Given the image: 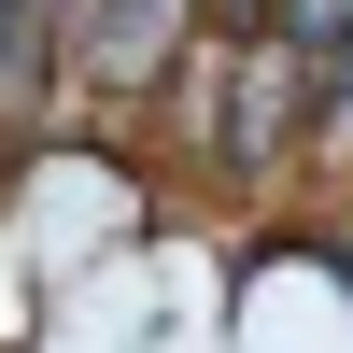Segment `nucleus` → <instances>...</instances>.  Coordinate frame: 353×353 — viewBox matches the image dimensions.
Listing matches in <instances>:
<instances>
[{
	"instance_id": "nucleus-1",
	"label": "nucleus",
	"mask_w": 353,
	"mask_h": 353,
	"mask_svg": "<svg viewBox=\"0 0 353 353\" xmlns=\"http://www.w3.org/2000/svg\"><path fill=\"white\" fill-rule=\"evenodd\" d=\"M198 43V0H71L57 14V57H71L99 99H156Z\"/></svg>"
},
{
	"instance_id": "nucleus-2",
	"label": "nucleus",
	"mask_w": 353,
	"mask_h": 353,
	"mask_svg": "<svg viewBox=\"0 0 353 353\" xmlns=\"http://www.w3.org/2000/svg\"><path fill=\"white\" fill-rule=\"evenodd\" d=\"M269 43H283V57H311V71H325V57L353 43V0H269Z\"/></svg>"
},
{
	"instance_id": "nucleus-3",
	"label": "nucleus",
	"mask_w": 353,
	"mask_h": 353,
	"mask_svg": "<svg viewBox=\"0 0 353 353\" xmlns=\"http://www.w3.org/2000/svg\"><path fill=\"white\" fill-rule=\"evenodd\" d=\"M311 141H325V156H353V43L311 71Z\"/></svg>"
},
{
	"instance_id": "nucleus-4",
	"label": "nucleus",
	"mask_w": 353,
	"mask_h": 353,
	"mask_svg": "<svg viewBox=\"0 0 353 353\" xmlns=\"http://www.w3.org/2000/svg\"><path fill=\"white\" fill-rule=\"evenodd\" d=\"M198 14H226V43H241V28H269V0H198Z\"/></svg>"
},
{
	"instance_id": "nucleus-5",
	"label": "nucleus",
	"mask_w": 353,
	"mask_h": 353,
	"mask_svg": "<svg viewBox=\"0 0 353 353\" xmlns=\"http://www.w3.org/2000/svg\"><path fill=\"white\" fill-rule=\"evenodd\" d=\"M325 283H339V297H353V226H339V241H325Z\"/></svg>"
}]
</instances>
